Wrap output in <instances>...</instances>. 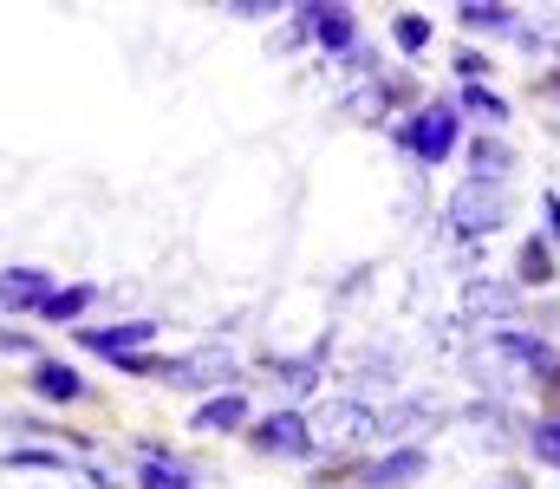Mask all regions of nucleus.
Wrapping results in <instances>:
<instances>
[{
    "label": "nucleus",
    "mask_w": 560,
    "mask_h": 489,
    "mask_svg": "<svg viewBox=\"0 0 560 489\" xmlns=\"http://www.w3.org/2000/svg\"><path fill=\"white\" fill-rule=\"evenodd\" d=\"M430 470V451L423 444H398V451H378L372 464H359V489H411Z\"/></svg>",
    "instance_id": "nucleus-11"
},
{
    "label": "nucleus",
    "mask_w": 560,
    "mask_h": 489,
    "mask_svg": "<svg viewBox=\"0 0 560 489\" xmlns=\"http://www.w3.org/2000/svg\"><path fill=\"white\" fill-rule=\"evenodd\" d=\"M287 13H293V46L313 39V46L332 53V59H346V53L359 46V13H352V7H326V0H313V7H287Z\"/></svg>",
    "instance_id": "nucleus-5"
},
{
    "label": "nucleus",
    "mask_w": 560,
    "mask_h": 489,
    "mask_svg": "<svg viewBox=\"0 0 560 489\" xmlns=\"http://www.w3.org/2000/svg\"><path fill=\"white\" fill-rule=\"evenodd\" d=\"M469 424H482V444H509V405H469Z\"/></svg>",
    "instance_id": "nucleus-24"
},
{
    "label": "nucleus",
    "mask_w": 560,
    "mask_h": 489,
    "mask_svg": "<svg viewBox=\"0 0 560 489\" xmlns=\"http://www.w3.org/2000/svg\"><path fill=\"white\" fill-rule=\"evenodd\" d=\"M26 392L46 398V405H85V398H92V379H85L72 359H46V352H39V359L26 365Z\"/></svg>",
    "instance_id": "nucleus-9"
},
{
    "label": "nucleus",
    "mask_w": 560,
    "mask_h": 489,
    "mask_svg": "<svg viewBox=\"0 0 560 489\" xmlns=\"http://www.w3.org/2000/svg\"><path fill=\"white\" fill-rule=\"evenodd\" d=\"M0 470H72V457L59 444H0Z\"/></svg>",
    "instance_id": "nucleus-17"
},
{
    "label": "nucleus",
    "mask_w": 560,
    "mask_h": 489,
    "mask_svg": "<svg viewBox=\"0 0 560 489\" xmlns=\"http://www.w3.org/2000/svg\"><path fill=\"white\" fill-rule=\"evenodd\" d=\"M0 352H26V359H39L33 333H13V326H0Z\"/></svg>",
    "instance_id": "nucleus-27"
},
{
    "label": "nucleus",
    "mask_w": 560,
    "mask_h": 489,
    "mask_svg": "<svg viewBox=\"0 0 560 489\" xmlns=\"http://www.w3.org/2000/svg\"><path fill=\"white\" fill-rule=\"evenodd\" d=\"M515 314H522V288L515 281H469L463 288V321H495V326H515Z\"/></svg>",
    "instance_id": "nucleus-12"
},
{
    "label": "nucleus",
    "mask_w": 560,
    "mask_h": 489,
    "mask_svg": "<svg viewBox=\"0 0 560 489\" xmlns=\"http://www.w3.org/2000/svg\"><path fill=\"white\" fill-rule=\"evenodd\" d=\"M489 352H495V359H509L528 385L560 392V352L541 339V333H528V326H495V333H489Z\"/></svg>",
    "instance_id": "nucleus-4"
},
{
    "label": "nucleus",
    "mask_w": 560,
    "mask_h": 489,
    "mask_svg": "<svg viewBox=\"0 0 560 489\" xmlns=\"http://www.w3.org/2000/svg\"><path fill=\"white\" fill-rule=\"evenodd\" d=\"M138 489H196V464H183L170 444H138Z\"/></svg>",
    "instance_id": "nucleus-14"
},
{
    "label": "nucleus",
    "mask_w": 560,
    "mask_h": 489,
    "mask_svg": "<svg viewBox=\"0 0 560 489\" xmlns=\"http://www.w3.org/2000/svg\"><path fill=\"white\" fill-rule=\"evenodd\" d=\"M156 385H176V392H242V359L229 346H196V352H176L163 359V379Z\"/></svg>",
    "instance_id": "nucleus-3"
},
{
    "label": "nucleus",
    "mask_w": 560,
    "mask_h": 489,
    "mask_svg": "<svg viewBox=\"0 0 560 489\" xmlns=\"http://www.w3.org/2000/svg\"><path fill=\"white\" fill-rule=\"evenodd\" d=\"M268 372H275V385H287V392H313L319 385V359H268Z\"/></svg>",
    "instance_id": "nucleus-22"
},
{
    "label": "nucleus",
    "mask_w": 560,
    "mask_h": 489,
    "mask_svg": "<svg viewBox=\"0 0 560 489\" xmlns=\"http://www.w3.org/2000/svg\"><path fill=\"white\" fill-rule=\"evenodd\" d=\"M392 144L398 151H411L423 170H436V163L450 158L456 144H463V112L450 105V98H436V105H418L411 118H398L392 125Z\"/></svg>",
    "instance_id": "nucleus-1"
},
{
    "label": "nucleus",
    "mask_w": 560,
    "mask_h": 489,
    "mask_svg": "<svg viewBox=\"0 0 560 489\" xmlns=\"http://www.w3.org/2000/svg\"><path fill=\"white\" fill-rule=\"evenodd\" d=\"M456 26L463 33H515L522 26V7H509V0H463L456 7Z\"/></svg>",
    "instance_id": "nucleus-15"
},
{
    "label": "nucleus",
    "mask_w": 560,
    "mask_h": 489,
    "mask_svg": "<svg viewBox=\"0 0 560 489\" xmlns=\"http://www.w3.org/2000/svg\"><path fill=\"white\" fill-rule=\"evenodd\" d=\"M52 294V275L20 261V268H0V314H39Z\"/></svg>",
    "instance_id": "nucleus-13"
},
{
    "label": "nucleus",
    "mask_w": 560,
    "mask_h": 489,
    "mask_svg": "<svg viewBox=\"0 0 560 489\" xmlns=\"http://www.w3.org/2000/svg\"><path fill=\"white\" fill-rule=\"evenodd\" d=\"M456 72H463V85H482V72H489V59H482L476 46H463V53H456Z\"/></svg>",
    "instance_id": "nucleus-25"
},
{
    "label": "nucleus",
    "mask_w": 560,
    "mask_h": 489,
    "mask_svg": "<svg viewBox=\"0 0 560 489\" xmlns=\"http://www.w3.org/2000/svg\"><path fill=\"white\" fill-rule=\"evenodd\" d=\"M528 451H535V464L560 470V418H535L528 424Z\"/></svg>",
    "instance_id": "nucleus-23"
},
{
    "label": "nucleus",
    "mask_w": 560,
    "mask_h": 489,
    "mask_svg": "<svg viewBox=\"0 0 560 489\" xmlns=\"http://www.w3.org/2000/svg\"><path fill=\"white\" fill-rule=\"evenodd\" d=\"M430 39H436V26H430L423 13H398V20H392V46H398V53H411V59H418Z\"/></svg>",
    "instance_id": "nucleus-21"
},
{
    "label": "nucleus",
    "mask_w": 560,
    "mask_h": 489,
    "mask_svg": "<svg viewBox=\"0 0 560 489\" xmlns=\"http://www.w3.org/2000/svg\"><path fill=\"white\" fill-rule=\"evenodd\" d=\"M313 438H319V444H332V451H359V444H378V411H372L365 398H339V405H326V411H319Z\"/></svg>",
    "instance_id": "nucleus-7"
},
{
    "label": "nucleus",
    "mask_w": 560,
    "mask_h": 489,
    "mask_svg": "<svg viewBox=\"0 0 560 489\" xmlns=\"http://www.w3.org/2000/svg\"><path fill=\"white\" fill-rule=\"evenodd\" d=\"M163 326L156 321H118V326H72V339L85 346V352H98L105 365H125V359H138L150 352V339H156Z\"/></svg>",
    "instance_id": "nucleus-8"
},
{
    "label": "nucleus",
    "mask_w": 560,
    "mask_h": 489,
    "mask_svg": "<svg viewBox=\"0 0 560 489\" xmlns=\"http://www.w3.org/2000/svg\"><path fill=\"white\" fill-rule=\"evenodd\" d=\"M548 92H555V98H560V72H555V79H548Z\"/></svg>",
    "instance_id": "nucleus-31"
},
{
    "label": "nucleus",
    "mask_w": 560,
    "mask_h": 489,
    "mask_svg": "<svg viewBox=\"0 0 560 489\" xmlns=\"http://www.w3.org/2000/svg\"><path fill=\"white\" fill-rule=\"evenodd\" d=\"M248 424H255V405H248V392H215V398H202L196 411H189V431L196 438H248Z\"/></svg>",
    "instance_id": "nucleus-10"
},
{
    "label": "nucleus",
    "mask_w": 560,
    "mask_h": 489,
    "mask_svg": "<svg viewBox=\"0 0 560 489\" xmlns=\"http://www.w3.org/2000/svg\"><path fill=\"white\" fill-rule=\"evenodd\" d=\"M85 477H92V489H125L112 470H98V464H85Z\"/></svg>",
    "instance_id": "nucleus-29"
},
{
    "label": "nucleus",
    "mask_w": 560,
    "mask_h": 489,
    "mask_svg": "<svg viewBox=\"0 0 560 489\" xmlns=\"http://www.w3.org/2000/svg\"><path fill=\"white\" fill-rule=\"evenodd\" d=\"M85 307H92V288H85V281H72V288H52V294H46L39 321H79Z\"/></svg>",
    "instance_id": "nucleus-20"
},
{
    "label": "nucleus",
    "mask_w": 560,
    "mask_h": 489,
    "mask_svg": "<svg viewBox=\"0 0 560 489\" xmlns=\"http://www.w3.org/2000/svg\"><path fill=\"white\" fill-rule=\"evenodd\" d=\"M502 222H509L502 183H456L450 202H443V229H450L456 242H489Z\"/></svg>",
    "instance_id": "nucleus-2"
},
{
    "label": "nucleus",
    "mask_w": 560,
    "mask_h": 489,
    "mask_svg": "<svg viewBox=\"0 0 560 489\" xmlns=\"http://www.w3.org/2000/svg\"><path fill=\"white\" fill-rule=\"evenodd\" d=\"M476 489H528V484H522L515 470H502V477H489V484H476Z\"/></svg>",
    "instance_id": "nucleus-30"
},
{
    "label": "nucleus",
    "mask_w": 560,
    "mask_h": 489,
    "mask_svg": "<svg viewBox=\"0 0 560 489\" xmlns=\"http://www.w3.org/2000/svg\"><path fill=\"white\" fill-rule=\"evenodd\" d=\"M541 216H548V248H555V242H560V196H555V189L541 196Z\"/></svg>",
    "instance_id": "nucleus-28"
},
{
    "label": "nucleus",
    "mask_w": 560,
    "mask_h": 489,
    "mask_svg": "<svg viewBox=\"0 0 560 489\" xmlns=\"http://www.w3.org/2000/svg\"><path fill=\"white\" fill-rule=\"evenodd\" d=\"M555 281V248L535 235V242H522V255H515V288L528 294V288H548Z\"/></svg>",
    "instance_id": "nucleus-18"
},
{
    "label": "nucleus",
    "mask_w": 560,
    "mask_h": 489,
    "mask_svg": "<svg viewBox=\"0 0 560 489\" xmlns=\"http://www.w3.org/2000/svg\"><path fill=\"white\" fill-rule=\"evenodd\" d=\"M229 13L235 20H268V13H280V0H229Z\"/></svg>",
    "instance_id": "nucleus-26"
},
{
    "label": "nucleus",
    "mask_w": 560,
    "mask_h": 489,
    "mask_svg": "<svg viewBox=\"0 0 560 489\" xmlns=\"http://www.w3.org/2000/svg\"><path fill=\"white\" fill-rule=\"evenodd\" d=\"M456 112H469V118H476V125H489V131H502V125H509V98H502V92H489V85H463Z\"/></svg>",
    "instance_id": "nucleus-19"
},
{
    "label": "nucleus",
    "mask_w": 560,
    "mask_h": 489,
    "mask_svg": "<svg viewBox=\"0 0 560 489\" xmlns=\"http://www.w3.org/2000/svg\"><path fill=\"white\" fill-rule=\"evenodd\" d=\"M509 170H515V151L502 138H489V131L469 138V183H502Z\"/></svg>",
    "instance_id": "nucleus-16"
},
{
    "label": "nucleus",
    "mask_w": 560,
    "mask_h": 489,
    "mask_svg": "<svg viewBox=\"0 0 560 489\" xmlns=\"http://www.w3.org/2000/svg\"><path fill=\"white\" fill-rule=\"evenodd\" d=\"M248 444H255L261 457H293V464L319 451V438H313V424H306L300 411H287V405H280V411H268V418H255V424H248Z\"/></svg>",
    "instance_id": "nucleus-6"
}]
</instances>
